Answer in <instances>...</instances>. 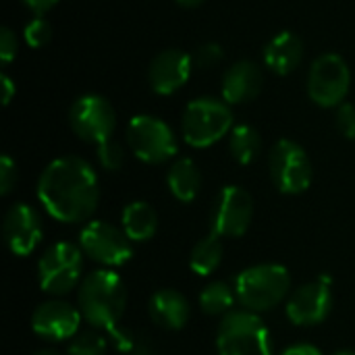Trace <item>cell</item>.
I'll return each mask as SVG.
<instances>
[{"mask_svg": "<svg viewBox=\"0 0 355 355\" xmlns=\"http://www.w3.org/2000/svg\"><path fill=\"white\" fill-rule=\"evenodd\" d=\"M123 231L133 243H144L156 235L158 229V214L148 202H131L125 206L123 216Z\"/></svg>", "mask_w": 355, "mask_h": 355, "instance_id": "44dd1931", "label": "cell"}, {"mask_svg": "<svg viewBox=\"0 0 355 355\" xmlns=\"http://www.w3.org/2000/svg\"><path fill=\"white\" fill-rule=\"evenodd\" d=\"M287 318L297 327H316L324 322L333 312L331 287L322 281L306 283L287 300Z\"/></svg>", "mask_w": 355, "mask_h": 355, "instance_id": "9a60e30c", "label": "cell"}, {"mask_svg": "<svg viewBox=\"0 0 355 355\" xmlns=\"http://www.w3.org/2000/svg\"><path fill=\"white\" fill-rule=\"evenodd\" d=\"M96 156H98V162L104 171H119L125 164V150L114 139L100 144L96 150Z\"/></svg>", "mask_w": 355, "mask_h": 355, "instance_id": "484cf974", "label": "cell"}, {"mask_svg": "<svg viewBox=\"0 0 355 355\" xmlns=\"http://www.w3.org/2000/svg\"><path fill=\"white\" fill-rule=\"evenodd\" d=\"M335 355H355V352H349V349H343V352H337Z\"/></svg>", "mask_w": 355, "mask_h": 355, "instance_id": "74e56055", "label": "cell"}, {"mask_svg": "<svg viewBox=\"0 0 355 355\" xmlns=\"http://www.w3.org/2000/svg\"><path fill=\"white\" fill-rule=\"evenodd\" d=\"M108 337H104L98 329L79 331L67 347V355H106Z\"/></svg>", "mask_w": 355, "mask_h": 355, "instance_id": "d4e9b609", "label": "cell"}, {"mask_svg": "<svg viewBox=\"0 0 355 355\" xmlns=\"http://www.w3.org/2000/svg\"><path fill=\"white\" fill-rule=\"evenodd\" d=\"M77 306L92 329L110 333L119 327L127 306L123 279L110 268H98L85 275L77 291Z\"/></svg>", "mask_w": 355, "mask_h": 355, "instance_id": "7a4b0ae2", "label": "cell"}, {"mask_svg": "<svg viewBox=\"0 0 355 355\" xmlns=\"http://www.w3.org/2000/svg\"><path fill=\"white\" fill-rule=\"evenodd\" d=\"M15 185H17V164L8 154H4L0 158V193L8 196Z\"/></svg>", "mask_w": 355, "mask_h": 355, "instance_id": "f1b7e54d", "label": "cell"}, {"mask_svg": "<svg viewBox=\"0 0 355 355\" xmlns=\"http://www.w3.org/2000/svg\"><path fill=\"white\" fill-rule=\"evenodd\" d=\"M233 287L243 310L258 314L277 308L289 295L291 277L281 264H256L241 270Z\"/></svg>", "mask_w": 355, "mask_h": 355, "instance_id": "3957f363", "label": "cell"}, {"mask_svg": "<svg viewBox=\"0 0 355 355\" xmlns=\"http://www.w3.org/2000/svg\"><path fill=\"white\" fill-rule=\"evenodd\" d=\"M123 355H156V352H154V347H152L148 341H144V339H137V337H135V341L129 345V349H127Z\"/></svg>", "mask_w": 355, "mask_h": 355, "instance_id": "836d02e7", "label": "cell"}, {"mask_svg": "<svg viewBox=\"0 0 355 355\" xmlns=\"http://www.w3.org/2000/svg\"><path fill=\"white\" fill-rule=\"evenodd\" d=\"M69 123L77 137L100 146L112 139V133L116 129V114L112 104L104 96L85 94L73 102L69 110Z\"/></svg>", "mask_w": 355, "mask_h": 355, "instance_id": "8fae6325", "label": "cell"}, {"mask_svg": "<svg viewBox=\"0 0 355 355\" xmlns=\"http://www.w3.org/2000/svg\"><path fill=\"white\" fill-rule=\"evenodd\" d=\"M218 355H275L270 331L256 312L233 310L216 331Z\"/></svg>", "mask_w": 355, "mask_h": 355, "instance_id": "277c9868", "label": "cell"}, {"mask_svg": "<svg viewBox=\"0 0 355 355\" xmlns=\"http://www.w3.org/2000/svg\"><path fill=\"white\" fill-rule=\"evenodd\" d=\"M37 200L60 223L87 220L100 200V185L92 164L79 156L52 160L37 179Z\"/></svg>", "mask_w": 355, "mask_h": 355, "instance_id": "6da1fadb", "label": "cell"}, {"mask_svg": "<svg viewBox=\"0 0 355 355\" xmlns=\"http://www.w3.org/2000/svg\"><path fill=\"white\" fill-rule=\"evenodd\" d=\"M262 85V69L252 60H239L231 64L223 75V98L227 104H245L258 98Z\"/></svg>", "mask_w": 355, "mask_h": 355, "instance_id": "e0dca14e", "label": "cell"}, {"mask_svg": "<svg viewBox=\"0 0 355 355\" xmlns=\"http://www.w3.org/2000/svg\"><path fill=\"white\" fill-rule=\"evenodd\" d=\"M191 71H193L191 54L177 48H168L152 58L148 69V81L156 94L171 96L187 83Z\"/></svg>", "mask_w": 355, "mask_h": 355, "instance_id": "2e32d148", "label": "cell"}, {"mask_svg": "<svg viewBox=\"0 0 355 355\" xmlns=\"http://www.w3.org/2000/svg\"><path fill=\"white\" fill-rule=\"evenodd\" d=\"M254 218V200L239 185H227L218 191L210 212V233L220 239H235L248 233Z\"/></svg>", "mask_w": 355, "mask_h": 355, "instance_id": "7c38bea8", "label": "cell"}, {"mask_svg": "<svg viewBox=\"0 0 355 355\" xmlns=\"http://www.w3.org/2000/svg\"><path fill=\"white\" fill-rule=\"evenodd\" d=\"M23 4H25L33 15L42 17L44 12L52 10V8L58 4V0H23Z\"/></svg>", "mask_w": 355, "mask_h": 355, "instance_id": "1f68e13d", "label": "cell"}, {"mask_svg": "<svg viewBox=\"0 0 355 355\" xmlns=\"http://www.w3.org/2000/svg\"><path fill=\"white\" fill-rule=\"evenodd\" d=\"M233 129V112L225 100L202 96L185 106L181 119L183 139L191 148H208L229 135Z\"/></svg>", "mask_w": 355, "mask_h": 355, "instance_id": "5b68a950", "label": "cell"}, {"mask_svg": "<svg viewBox=\"0 0 355 355\" xmlns=\"http://www.w3.org/2000/svg\"><path fill=\"white\" fill-rule=\"evenodd\" d=\"M237 304L235 287H231L225 281H214L204 287L200 293V308L208 316H227L233 312V306Z\"/></svg>", "mask_w": 355, "mask_h": 355, "instance_id": "cb8c5ba5", "label": "cell"}, {"mask_svg": "<svg viewBox=\"0 0 355 355\" xmlns=\"http://www.w3.org/2000/svg\"><path fill=\"white\" fill-rule=\"evenodd\" d=\"M81 318V312L71 304L50 300L35 308L31 316V329L44 341H71L79 333Z\"/></svg>", "mask_w": 355, "mask_h": 355, "instance_id": "5bb4252c", "label": "cell"}, {"mask_svg": "<svg viewBox=\"0 0 355 355\" xmlns=\"http://www.w3.org/2000/svg\"><path fill=\"white\" fill-rule=\"evenodd\" d=\"M352 85V71L343 56L322 54L308 71V96L314 104L322 108H333L343 104Z\"/></svg>", "mask_w": 355, "mask_h": 355, "instance_id": "9c48e42d", "label": "cell"}, {"mask_svg": "<svg viewBox=\"0 0 355 355\" xmlns=\"http://www.w3.org/2000/svg\"><path fill=\"white\" fill-rule=\"evenodd\" d=\"M166 185L175 200L189 204L198 198L202 187V175L200 168L191 158H179L171 164L166 173Z\"/></svg>", "mask_w": 355, "mask_h": 355, "instance_id": "ffe728a7", "label": "cell"}, {"mask_svg": "<svg viewBox=\"0 0 355 355\" xmlns=\"http://www.w3.org/2000/svg\"><path fill=\"white\" fill-rule=\"evenodd\" d=\"M337 129L343 137L355 139V106L343 102L337 110Z\"/></svg>", "mask_w": 355, "mask_h": 355, "instance_id": "f546056e", "label": "cell"}, {"mask_svg": "<svg viewBox=\"0 0 355 355\" xmlns=\"http://www.w3.org/2000/svg\"><path fill=\"white\" fill-rule=\"evenodd\" d=\"M0 85H2V102H4V104H8V102L12 100V96H15L17 87H15L12 79H10L6 73H2V75H0Z\"/></svg>", "mask_w": 355, "mask_h": 355, "instance_id": "e575fe53", "label": "cell"}, {"mask_svg": "<svg viewBox=\"0 0 355 355\" xmlns=\"http://www.w3.org/2000/svg\"><path fill=\"white\" fill-rule=\"evenodd\" d=\"M23 35H25V42L31 46V48H42L50 42L52 37V27L50 23L44 19V17H35L31 19L25 29H23Z\"/></svg>", "mask_w": 355, "mask_h": 355, "instance_id": "4316f807", "label": "cell"}, {"mask_svg": "<svg viewBox=\"0 0 355 355\" xmlns=\"http://www.w3.org/2000/svg\"><path fill=\"white\" fill-rule=\"evenodd\" d=\"M223 58H225V52H223L220 44H216V42L202 44V46L191 54L193 67H198V69H202V71H208V69L220 64Z\"/></svg>", "mask_w": 355, "mask_h": 355, "instance_id": "83f0119b", "label": "cell"}, {"mask_svg": "<svg viewBox=\"0 0 355 355\" xmlns=\"http://www.w3.org/2000/svg\"><path fill=\"white\" fill-rule=\"evenodd\" d=\"M35 355H62V354H58V352H54V349H42V352H37Z\"/></svg>", "mask_w": 355, "mask_h": 355, "instance_id": "8d00e7d4", "label": "cell"}, {"mask_svg": "<svg viewBox=\"0 0 355 355\" xmlns=\"http://www.w3.org/2000/svg\"><path fill=\"white\" fill-rule=\"evenodd\" d=\"M79 248L106 268H119L133 258V241L106 220H89L79 233Z\"/></svg>", "mask_w": 355, "mask_h": 355, "instance_id": "30bf717a", "label": "cell"}, {"mask_svg": "<svg viewBox=\"0 0 355 355\" xmlns=\"http://www.w3.org/2000/svg\"><path fill=\"white\" fill-rule=\"evenodd\" d=\"M179 6H185V8H196V6H200L204 0H175Z\"/></svg>", "mask_w": 355, "mask_h": 355, "instance_id": "d590c367", "label": "cell"}, {"mask_svg": "<svg viewBox=\"0 0 355 355\" xmlns=\"http://www.w3.org/2000/svg\"><path fill=\"white\" fill-rule=\"evenodd\" d=\"M229 150L239 164H252L262 152V137L252 125H235L229 133Z\"/></svg>", "mask_w": 355, "mask_h": 355, "instance_id": "603a6c76", "label": "cell"}, {"mask_svg": "<svg viewBox=\"0 0 355 355\" xmlns=\"http://www.w3.org/2000/svg\"><path fill=\"white\" fill-rule=\"evenodd\" d=\"M127 144L131 152L148 164H162L177 156L179 141L175 131L158 116L137 114L127 125Z\"/></svg>", "mask_w": 355, "mask_h": 355, "instance_id": "52a82bcc", "label": "cell"}, {"mask_svg": "<svg viewBox=\"0 0 355 355\" xmlns=\"http://www.w3.org/2000/svg\"><path fill=\"white\" fill-rule=\"evenodd\" d=\"M281 355H322V352L316 345H310V343H295V345L287 347Z\"/></svg>", "mask_w": 355, "mask_h": 355, "instance_id": "d6a6232c", "label": "cell"}, {"mask_svg": "<svg viewBox=\"0 0 355 355\" xmlns=\"http://www.w3.org/2000/svg\"><path fill=\"white\" fill-rule=\"evenodd\" d=\"M150 318L164 331H181L191 314L189 302L175 289H160L148 302Z\"/></svg>", "mask_w": 355, "mask_h": 355, "instance_id": "ac0fdd59", "label": "cell"}, {"mask_svg": "<svg viewBox=\"0 0 355 355\" xmlns=\"http://www.w3.org/2000/svg\"><path fill=\"white\" fill-rule=\"evenodd\" d=\"M304 56V42L293 31H279L264 46V64L275 75L293 73Z\"/></svg>", "mask_w": 355, "mask_h": 355, "instance_id": "d6986e66", "label": "cell"}, {"mask_svg": "<svg viewBox=\"0 0 355 355\" xmlns=\"http://www.w3.org/2000/svg\"><path fill=\"white\" fill-rule=\"evenodd\" d=\"M223 254H225L223 239L214 233H208L204 239H200L193 245L189 254V266L198 277H208L220 266Z\"/></svg>", "mask_w": 355, "mask_h": 355, "instance_id": "7402d4cb", "label": "cell"}, {"mask_svg": "<svg viewBox=\"0 0 355 355\" xmlns=\"http://www.w3.org/2000/svg\"><path fill=\"white\" fill-rule=\"evenodd\" d=\"M268 171L275 187L285 196L304 193L312 185V162L293 139H279L268 152Z\"/></svg>", "mask_w": 355, "mask_h": 355, "instance_id": "ba28073f", "label": "cell"}, {"mask_svg": "<svg viewBox=\"0 0 355 355\" xmlns=\"http://www.w3.org/2000/svg\"><path fill=\"white\" fill-rule=\"evenodd\" d=\"M17 52H19L17 35L12 33V29L2 27L0 29V60H2V64H10V60L17 56Z\"/></svg>", "mask_w": 355, "mask_h": 355, "instance_id": "4dcf8cb0", "label": "cell"}, {"mask_svg": "<svg viewBox=\"0 0 355 355\" xmlns=\"http://www.w3.org/2000/svg\"><path fill=\"white\" fill-rule=\"evenodd\" d=\"M42 291L50 295H67L83 281V250L69 241L50 245L37 264Z\"/></svg>", "mask_w": 355, "mask_h": 355, "instance_id": "8992f818", "label": "cell"}, {"mask_svg": "<svg viewBox=\"0 0 355 355\" xmlns=\"http://www.w3.org/2000/svg\"><path fill=\"white\" fill-rule=\"evenodd\" d=\"M2 231L8 250L19 258L29 256L37 248L44 235L42 218L37 210L25 202H17L8 208V212L4 214Z\"/></svg>", "mask_w": 355, "mask_h": 355, "instance_id": "4fadbf2b", "label": "cell"}]
</instances>
